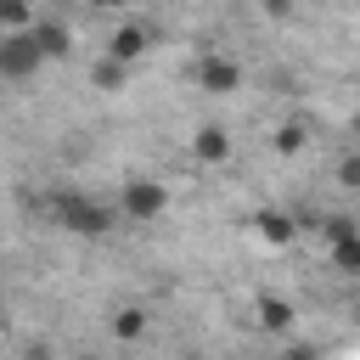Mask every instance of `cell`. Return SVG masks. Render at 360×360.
Returning a JSON list of instances; mask_svg holds the SVG:
<instances>
[{"label":"cell","mask_w":360,"mask_h":360,"mask_svg":"<svg viewBox=\"0 0 360 360\" xmlns=\"http://www.w3.org/2000/svg\"><path fill=\"white\" fill-rule=\"evenodd\" d=\"M51 214H56V225L73 231V236H107V231H112V208L79 197V191H62V197L51 202Z\"/></svg>","instance_id":"6da1fadb"},{"label":"cell","mask_w":360,"mask_h":360,"mask_svg":"<svg viewBox=\"0 0 360 360\" xmlns=\"http://www.w3.org/2000/svg\"><path fill=\"white\" fill-rule=\"evenodd\" d=\"M39 62H45V51H39L34 28H11L0 39V79H34Z\"/></svg>","instance_id":"7a4b0ae2"},{"label":"cell","mask_w":360,"mask_h":360,"mask_svg":"<svg viewBox=\"0 0 360 360\" xmlns=\"http://www.w3.org/2000/svg\"><path fill=\"white\" fill-rule=\"evenodd\" d=\"M169 208V191L158 180H124V214L129 219H158Z\"/></svg>","instance_id":"3957f363"},{"label":"cell","mask_w":360,"mask_h":360,"mask_svg":"<svg viewBox=\"0 0 360 360\" xmlns=\"http://www.w3.org/2000/svg\"><path fill=\"white\" fill-rule=\"evenodd\" d=\"M197 84H202L208 96H231V90L242 84V68H236V62H225V56H208V62L197 68Z\"/></svg>","instance_id":"277c9868"},{"label":"cell","mask_w":360,"mask_h":360,"mask_svg":"<svg viewBox=\"0 0 360 360\" xmlns=\"http://www.w3.org/2000/svg\"><path fill=\"white\" fill-rule=\"evenodd\" d=\"M253 231H259L270 248H287V242L298 236V219H292V214H281V208H259V214H253Z\"/></svg>","instance_id":"5b68a950"},{"label":"cell","mask_w":360,"mask_h":360,"mask_svg":"<svg viewBox=\"0 0 360 360\" xmlns=\"http://www.w3.org/2000/svg\"><path fill=\"white\" fill-rule=\"evenodd\" d=\"M191 152H197V163H225V158H231V135H225V124H202V129L191 135Z\"/></svg>","instance_id":"8992f818"},{"label":"cell","mask_w":360,"mask_h":360,"mask_svg":"<svg viewBox=\"0 0 360 360\" xmlns=\"http://www.w3.org/2000/svg\"><path fill=\"white\" fill-rule=\"evenodd\" d=\"M146 39H152V28H141V22H124V28L112 34L107 56H118V62H129V68H135V56L146 51Z\"/></svg>","instance_id":"52a82bcc"},{"label":"cell","mask_w":360,"mask_h":360,"mask_svg":"<svg viewBox=\"0 0 360 360\" xmlns=\"http://www.w3.org/2000/svg\"><path fill=\"white\" fill-rule=\"evenodd\" d=\"M34 39H39V51H45V56H68V51H73L68 22H34Z\"/></svg>","instance_id":"ba28073f"},{"label":"cell","mask_w":360,"mask_h":360,"mask_svg":"<svg viewBox=\"0 0 360 360\" xmlns=\"http://www.w3.org/2000/svg\"><path fill=\"white\" fill-rule=\"evenodd\" d=\"M259 326H264V332H287V326H292V304L264 292V298H259Z\"/></svg>","instance_id":"9c48e42d"},{"label":"cell","mask_w":360,"mask_h":360,"mask_svg":"<svg viewBox=\"0 0 360 360\" xmlns=\"http://www.w3.org/2000/svg\"><path fill=\"white\" fill-rule=\"evenodd\" d=\"M332 264H338L343 276H360V231H349V236L332 242Z\"/></svg>","instance_id":"30bf717a"},{"label":"cell","mask_w":360,"mask_h":360,"mask_svg":"<svg viewBox=\"0 0 360 360\" xmlns=\"http://www.w3.org/2000/svg\"><path fill=\"white\" fill-rule=\"evenodd\" d=\"M96 90H124V79H129V62H118V56H107V62H96Z\"/></svg>","instance_id":"8fae6325"},{"label":"cell","mask_w":360,"mask_h":360,"mask_svg":"<svg viewBox=\"0 0 360 360\" xmlns=\"http://www.w3.org/2000/svg\"><path fill=\"white\" fill-rule=\"evenodd\" d=\"M112 332H118V338H141V332H146V315H141V309H118V315H112Z\"/></svg>","instance_id":"7c38bea8"},{"label":"cell","mask_w":360,"mask_h":360,"mask_svg":"<svg viewBox=\"0 0 360 360\" xmlns=\"http://www.w3.org/2000/svg\"><path fill=\"white\" fill-rule=\"evenodd\" d=\"M304 135H309L304 124H281V129H276V152H287V158H292V152L304 146Z\"/></svg>","instance_id":"4fadbf2b"},{"label":"cell","mask_w":360,"mask_h":360,"mask_svg":"<svg viewBox=\"0 0 360 360\" xmlns=\"http://www.w3.org/2000/svg\"><path fill=\"white\" fill-rule=\"evenodd\" d=\"M321 231H326V242H338V236L360 231V219H354V214H326V219H321Z\"/></svg>","instance_id":"5bb4252c"},{"label":"cell","mask_w":360,"mask_h":360,"mask_svg":"<svg viewBox=\"0 0 360 360\" xmlns=\"http://www.w3.org/2000/svg\"><path fill=\"white\" fill-rule=\"evenodd\" d=\"M0 22L6 28H28V0H0Z\"/></svg>","instance_id":"9a60e30c"},{"label":"cell","mask_w":360,"mask_h":360,"mask_svg":"<svg viewBox=\"0 0 360 360\" xmlns=\"http://www.w3.org/2000/svg\"><path fill=\"white\" fill-rule=\"evenodd\" d=\"M338 186H349V191H360V152L338 163Z\"/></svg>","instance_id":"2e32d148"},{"label":"cell","mask_w":360,"mask_h":360,"mask_svg":"<svg viewBox=\"0 0 360 360\" xmlns=\"http://www.w3.org/2000/svg\"><path fill=\"white\" fill-rule=\"evenodd\" d=\"M264 11H270V17H287V11H292V0H264Z\"/></svg>","instance_id":"e0dca14e"},{"label":"cell","mask_w":360,"mask_h":360,"mask_svg":"<svg viewBox=\"0 0 360 360\" xmlns=\"http://www.w3.org/2000/svg\"><path fill=\"white\" fill-rule=\"evenodd\" d=\"M90 6H101V11H118V6H129V0H90Z\"/></svg>","instance_id":"ac0fdd59"},{"label":"cell","mask_w":360,"mask_h":360,"mask_svg":"<svg viewBox=\"0 0 360 360\" xmlns=\"http://www.w3.org/2000/svg\"><path fill=\"white\" fill-rule=\"evenodd\" d=\"M354 219H360V214H354Z\"/></svg>","instance_id":"d6986e66"}]
</instances>
